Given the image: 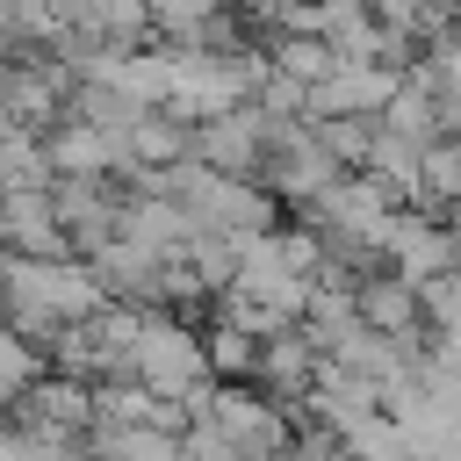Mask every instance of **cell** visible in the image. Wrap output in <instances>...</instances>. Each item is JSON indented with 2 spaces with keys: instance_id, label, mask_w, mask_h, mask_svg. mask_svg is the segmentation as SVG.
I'll return each mask as SVG.
<instances>
[{
  "instance_id": "7a4b0ae2",
  "label": "cell",
  "mask_w": 461,
  "mask_h": 461,
  "mask_svg": "<svg viewBox=\"0 0 461 461\" xmlns=\"http://www.w3.org/2000/svg\"><path fill=\"white\" fill-rule=\"evenodd\" d=\"M130 382H137L144 396H158V403L194 411V403L209 396V382H216V367H209V339H202L180 310H144L137 346H130Z\"/></svg>"
},
{
  "instance_id": "8992f818",
  "label": "cell",
  "mask_w": 461,
  "mask_h": 461,
  "mask_svg": "<svg viewBox=\"0 0 461 461\" xmlns=\"http://www.w3.org/2000/svg\"><path fill=\"white\" fill-rule=\"evenodd\" d=\"M43 144H50V166H58V180H115V173H137L130 130H115V122L65 115V122H58Z\"/></svg>"
},
{
  "instance_id": "2e32d148",
  "label": "cell",
  "mask_w": 461,
  "mask_h": 461,
  "mask_svg": "<svg viewBox=\"0 0 461 461\" xmlns=\"http://www.w3.org/2000/svg\"><path fill=\"white\" fill-rule=\"evenodd\" d=\"M245 7H252V14H259V22H274V29H281V22H288V7H295V0H245Z\"/></svg>"
},
{
  "instance_id": "e0dca14e",
  "label": "cell",
  "mask_w": 461,
  "mask_h": 461,
  "mask_svg": "<svg viewBox=\"0 0 461 461\" xmlns=\"http://www.w3.org/2000/svg\"><path fill=\"white\" fill-rule=\"evenodd\" d=\"M310 7H324V14H360L367 0H310Z\"/></svg>"
},
{
  "instance_id": "9c48e42d",
  "label": "cell",
  "mask_w": 461,
  "mask_h": 461,
  "mask_svg": "<svg viewBox=\"0 0 461 461\" xmlns=\"http://www.w3.org/2000/svg\"><path fill=\"white\" fill-rule=\"evenodd\" d=\"M122 202L115 180H58V216H65V238L79 259H94L108 238H122Z\"/></svg>"
},
{
  "instance_id": "8fae6325",
  "label": "cell",
  "mask_w": 461,
  "mask_h": 461,
  "mask_svg": "<svg viewBox=\"0 0 461 461\" xmlns=\"http://www.w3.org/2000/svg\"><path fill=\"white\" fill-rule=\"evenodd\" d=\"M353 303H360V317L382 331V339H396V346H425L432 331H425V303H418V288L403 281V274H360L353 281Z\"/></svg>"
},
{
  "instance_id": "52a82bcc",
  "label": "cell",
  "mask_w": 461,
  "mask_h": 461,
  "mask_svg": "<svg viewBox=\"0 0 461 461\" xmlns=\"http://www.w3.org/2000/svg\"><path fill=\"white\" fill-rule=\"evenodd\" d=\"M0 252L14 259H65V216H58V187H7L0 194Z\"/></svg>"
},
{
  "instance_id": "ba28073f",
  "label": "cell",
  "mask_w": 461,
  "mask_h": 461,
  "mask_svg": "<svg viewBox=\"0 0 461 461\" xmlns=\"http://www.w3.org/2000/svg\"><path fill=\"white\" fill-rule=\"evenodd\" d=\"M194 158L216 166V173H259V166H267V108L245 101V108H230V115L194 122Z\"/></svg>"
},
{
  "instance_id": "277c9868",
  "label": "cell",
  "mask_w": 461,
  "mask_h": 461,
  "mask_svg": "<svg viewBox=\"0 0 461 461\" xmlns=\"http://www.w3.org/2000/svg\"><path fill=\"white\" fill-rule=\"evenodd\" d=\"M137 324H144V310H130V303H108V310H94L86 324H72L50 353H58V375H72V382H94V389H108V382H130V346H137Z\"/></svg>"
},
{
  "instance_id": "7c38bea8",
  "label": "cell",
  "mask_w": 461,
  "mask_h": 461,
  "mask_svg": "<svg viewBox=\"0 0 461 461\" xmlns=\"http://www.w3.org/2000/svg\"><path fill=\"white\" fill-rule=\"evenodd\" d=\"M411 209H432V216H454V209H461V137L425 144V166H418Z\"/></svg>"
},
{
  "instance_id": "9a60e30c",
  "label": "cell",
  "mask_w": 461,
  "mask_h": 461,
  "mask_svg": "<svg viewBox=\"0 0 461 461\" xmlns=\"http://www.w3.org/2000/svg\"><path fill=\"white\" fill-rule=\"evenodd\" d=\"M223 7H230V0H151V22H158L173 43H194Z\"/></svg>"
},
{
  "instance_id": "5b68a950",
  "label": "cell",
  "mask_w": 461,
  "mask_h": 461,
  "mask_svg": "<svg viewBox=\"0 0 461 461\" xmlns=\"http://www.w3.org/2000/svg\"><path fill=\"white\" fill-rule=\"evenodd\" d=\"M382 267L389 274H403L411 288H425V281H439V274H454L461 267V230L447 223V216H432V209H396V223H389V238H382Z\"/></svg>"
},
{
  "instance_id": "3957f363",
  "label": "cell",
  "mask_w": 461,
  "mask_h": 461,
  "mask_svg": "<svg viewBox=\"0 0 461 461\" xmlns=\"http://www.w3.org/2000/svg\"><path fill=\"white\" fill-rule=\"evenodd\" d=\"M202 432H216L238 461H288L295 454V418L281 396H267L259 382H209V396L187 411Z\"/></svg>"
},
{
  "instance_id": "30bf717a",
  "label": "cell",
  "mask_w": 461,
  "mask_h": 461,
  "mask_svg": "<svg viewBox=\"0 0 461 461\" xmlns=\"http://www.w3.org/2000/svg\"><path fill=\"white\" fill-rule=\"evenodd\" d=\"M267 396H288L295 411H303V396L324 382V353H317V339L303 331V324H281V331H267L259 339V375H252Z\"/></svg>"
},
{
  "instance_id": "5bb4252c",
  "label": "cell",
  "mask_w": 461,
  "mask_h": 461,
  "mask_svg": "<svg viewBox=\"0 0 461 461\" xmlns=\"http://www.w3.org/2000/svg\"><path fill=\"white\" fill-rule=\"evenodd\" d=\"M209 367H216V382H252V375H259V331L216 317V331H209Z\"/></svg>"
},
{
  "instance_id": "6da1fadb",
  "label": "cell",
  "mask_w": 461,
  "mask_h": 461,
  "mask_svg": "<svg viewBox=\"0 0 461 461\" xmlns=\"http://www.w3.org/2000/svg\"><path fill=\"white\" fill-rule=\"evenodd\" d=\"M94 310H108V288L94 274V259H14L0 274V317L14 331H29L36 346H58L72 324H86Z\"/></svg>"
},
{
  "instance_id": "4fadbf2b",
  "label": "cell",
  "mask_w": 461,
  "mask_h": 461,
  "mask_svg": "<svg viewBox=\"0 0 461 461\" xmlns=\"http://www.w3.org/2000/svg\"><path fill=\"white\" fill-rule=\"evenodd\" d=\"M43 382V346L14 324H0V411H22V396Z\"/></svg>"
}]
</instances>
